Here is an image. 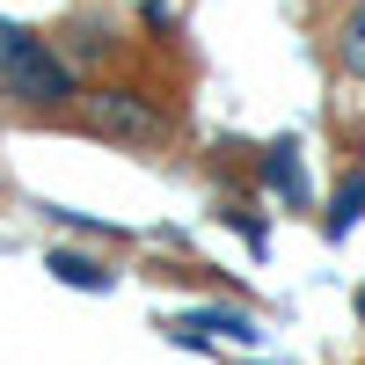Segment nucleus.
Returning <instances> with one entry per match:
<instances>
[{
  "mask_svg": "<svg viewBox=\"0 0 365 365\" xmlns=\"http://www.w3.org/2000/svg\"><path fill=\"white\" fill-rule=\"evenodd\" d=\"M358 314H365V292H358Z\"/></svg>",
  "mask_w": 365,
  "mask_h": 365,
  "instance_id": "7",
  "label": "nucleus"
},
{
  "mask_svg": "<svg viewBox=\"0 0 365 365\" xmlns=\"http://www.w3.org/2000/svg\"><path fill=\"white\" fill-rule=\"evenodd\" d=\"M81 125L96 139H117V146H161L168 139V117L139 96V88H96L81 103Z\"/></svg>",
  "mask_w": 365,
  "mask_h": 365,
  "instance_id": "2",
  "label": "nucleus"
},
{
  "mask_svg": "<svg viewBox=\"0 0 365 365\" xmlns=\"http://www.w3.org/2000/svg\"><path fill=\"white\" fill-rule=\"evenodd\" d=\"M270 182L285 197H299V168H292V146H270Z\"/></svg>",
  "mask_w": 365,
  "mask_h": 365,
  "instance_id": "6",
  "label": "nucleus"
},
{
  "mask_svg": "<svg viewBox=\"0 0 365 365\" xmlns=\"http://www.w3.org/2000/svg\"><path fill=\"white\" fill-rule=\"evenodd\" d=\"M51 270H58L66 285H88V292H103V285H110V270H103V263H88V256H73V249H58Z\"/></svg>",
  "mask_w": 365,
  "mask_h": 365,
  "instance_id": "5",
  "label": "nucleus"
},
{
  "mask_svg": "<svg viewBox=\"0 0 365 365\" xmlns=\"http://www.w3.org/2000/svg\"><path fill=\"white\" fill-rule=\"evenodd\" d=\"M336 66H344L351 81H365V0L344 15V29H336Z\"/></svg>",
  "mask_w": 365,
  "mask_h": 365,
  "instance_id": "3",
  "label": "nucleus"
},
{
  "mask_svg": "<svg viewBox=\"0 0 365 365\" xmlns=\"http://www.w3.org/2000/svg\"><path fill=\"white\" fill-rule=\"evenodd\" d=\"M175 329H182V336H197V329H212V336H234V344H256V322H249V314H182Z\"/></svg>",
  "mask_w": 365,
  "mask_h": 365,
  "instance_id": "4",
  "label": "nucleus"
},
{
  "mask_svg": "<svg viewBox=\"0 0 365 365\" xmlns=\"http://www.w3.org/2000/svg\"><path fill=\"white\" fill-rule=\"evenodd\" d=\"M0 81H8V96L29 103V110H58V103H73V73H66V58L44 51L29 29H8V22H0Z\"/></svg>",
  "mask_w": 365,
  "mask_h": 365,
  "instance_id": "1",
  "label": "nucleus"
}]
</instances>
